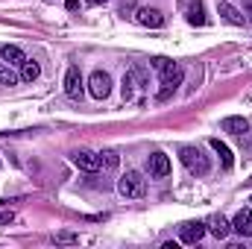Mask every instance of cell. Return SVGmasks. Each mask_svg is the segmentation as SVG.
I'll return each mask as SVG.
<instances>
[{
	"mask_svg": "<svg viewBox=\"0 0 252 249\" xmlns=\"http://www.w3.org/2000/svg\"><path fill=\"white\" fill-rule=\"evenodd\" d=\"M179 158L188 167V173H193V176H208V170H211V161H208V156H202L199 147H182Z\"/></svg>",
	"mask_w": 252,
	"mask_h": 249,
	"instance_id": "1",
	"label": "cell"
},
{
	"mask_svg": "<svg viewBox=\"0 0 252 249\" xmlns=\"http://www.w3.org/2000/svg\"><path fill=\"white\" fill-rule=\"evenodd\" d=\"M158 73H161V85H164V88L158 91V97H161V100H167V97H170V91H176V85H182V79H185V67H182V64H176V62H167Z\"/></svg>",
	"mask_w": 252,
	"mask_h": 249,
	"instance_id": "2",
	"label": "cell"
},
{
	"mask_svg": "<svg viewBox=\"0 0 252 249\" xmlns=\"http://www.w3.org/2000/svg\"><path fill=\"white\" fill-rule=\"evenodd\" d=\"M118 190L124 196H129V199H138V196L147 193V179L138 170H126L124 176H121V182H118Z\"/></svg>",
	"mask_w": 252,
	"mask_h": 249,
	"instance_id": "3",
	"label": "cell"
},
{
	"mask_svg": "<svg viewBox=\"0 0 252 249\" xmlns=\"http://www.w3.org/2000/svg\"><path fill=\"white\" fill-rule=\"evenodd\" d=\"M88 91H91V97L106 100V97L112 94V76H109L106 70H94V73L88 76Z\"/></svg>",
	"mask_w": 252,
	"mask_h": 249,
	"instance_id": "4",
	"label": "cell"
},
{
	"mask_svg": "<svg viewBox=\"0 0 252 249\" xmlns=\"http://www.w3.org/2000/svg\"><path fill=\"white\" fill-rule=\"evenodd\" d=\"M205 232H208V229H205V223H199V220H188V223H182V226H179V241L193 247V244H199V241L205 238Z\"/></svg>",
	"mask_w": 252,
	"mask_h": 249,
	"instance_id": "5",
	"label": "cell"
},
{
	"mask_svg": "<svg viewBox=\"0 0 252 249\" xmlns=\"http://www.w3.org/2000/svg\"><path fill=\"white\" fill-rule=\"evenodd\" d=\"M82 91H85V82H82L79 67H67V73H64V94L70 100H82Z\"/></svg>",
	"mask_w": 252,
	"mask_h": 249,
	"instance_id": "6",
	"label": "cell"
},
{
	"mask_svg": "<svg viewBox=\"0 0 252 249\" xmlns=\"http://www.w3.org/2000/svg\"><path fill=\"white\" fill-rule=\"evenodd\" d=\"M70 158H73V164H76L79 170H88V173L100 170V164H103V158H100L97 153H91V150H76Z\"/></svg>",
	"mask_w": 252,
	"mask_h": 249,
	"instance_id": "7",
	"label": "cell"
},
{
	"mask_svg": "<svg viewBox=\"0 0 252 249\" xmlns=\"http://www.w3.org/2000/svg\"><path fill=\"white\" fill-rule=\"evenodd\" d=\"M147 170H150L153 179H164V176H170V158L164 153H153L147 158Z\"/></svg>",
	"mask_w": 252,
	"mask_h": 249,
	"instance_id": "8",
	"label": "cell"
},
{
	"mask_svg": "<svg viewBox=\"0 0 252 249\" xmlns=\"http://www.w3.org/2000/svg\"><path fill=\"white\" fill-rule=\"evenodd\" d=\"M138 24L141 27H150V30H158L161 24H164V15L158 12V9H153V6H144V9H138Z\"/></svg>",
	"mask_w": 252,
	"mask_h": 249,
	"instance_id": "9",
	"label": "cell"
},
{
	"mask_svg": "<svg viewBox=\"0 0 252 249\" xmlns=\"http://www.w3.org/2000/svg\"><path fill=\"white\" fill-rule=\"evenodd\" d=\"M205 229H208V232H211L217 241H223V238H229V232H232V223H229L223 214H214V217H208Z\"/></svg>",
	"mask_w": 252,
	"mask_h": 249,
	"instance_id": "10",
	"label": "cell"
},
{
	"mask_svg": "<svg viewBox=\"0 0 252 249\" xmlns=\"http://www.w3.org/2000/svg\"><path fill=\"white\" fill-rule=\"evenodd\" d=\"M232 232H238L241 238H250L252 235V211L250 208H241L232 220Z\"/></svg>",
	"mask_w": 252,
	"mask_h": 249,
	"instance_id": "11",
	"label": "cell"
},
{
	"mask_svg": "<svg viewBox=\"0 0 252 249\" xmlns=\"http://www.w3.org/2000/svg\"><path fill=\"white\" fill-rule=\"evenodd\" d=\"M223 132H229V135H238V138H244L247 132H250V121L247 118H223Z\"/></svg>",
	"mask_w": 252,
	"mask_h": 249,
	"instance_id": "12",
	"label": "cell"
},
{
	"mask_svg": "<svg viewBox=\"0 0 252 249\" xmlns=\"http://www.w3.org/2000/svg\"><path fill=\"white\" fill-rule=\"evenodd\" d=\"M217 12H220V18H223V21H229L232 27H244V15H241L232 3H220V6H217Z\"/></svg>",
	"mask_w": 252,
	"mask_h": 249,
	"instance_id": "13",
	"label": "cell"
},
{
	"mask_svg": "<svg viewBox=\"0 0 252 249\" xmlns=\"http://www.w3.org/2000/svg\"><path fill=\"white\" fill-rule=\"evenodd\" d=\"M208 144H211V150H214V153H217V156H220V161H223V167H226V170H229V167H232V164H235V158H232V153H229V147H226V144H223V141H220V138H211V141H208Z\"/></svg>",
	"mask_w": 252,
	"mask_h": 249,
	"instance_id": "14",
	"label": "cell"
},
{
	"mask_svg": "<svg viewBox=\"0 0 252 249\" xmlns=\"http://www.w3.org/2000/svg\"><path fill=\"white\" fill-rule=\"evenodd\" d=\"M0 56H3V62H6V64H24V62H27L24 50H21V47H15V44H6V47L0 50Z\"/></svg>",
	"mask_w": 252,
	"mask_h": 249,
	"instance_id": "15",
	"label": "cell"
},
{
	"mask_svg": "<svg viewBox=\"0 0 252 249\" xmlns=\"http://www.w3.org/2000/svg\"><path fill=\"white\" fill-rule=\"evenodd\" d=\"M188 21L193 24V27H205V9H202V3H199V0L188 6Z\"/></svg>",
	"mask_w": 252,
	"mask_h": 249,
	"instance_id": "16",
	"label": "cell"
},
{
	"mask_svg": "<svg viewBox=\"0 0 252 249\" xmlns=\"http://www.w3.org/2000/svg\"><path fill=\"white\" fill-rule=\"evenodd\" d=\"M38 73H41V64L38 62H27L21 64V79H27V82H32V79H38Z\"/></svg>",
	"mask_w": 252,
	"mask_h": 249,
	"instance_id": "17",
	"label": "cell"
},
{
	"mask_svg": "<svg viewBox=\"0 0 252 249\" xmlns=\"http://www.w3.org/2000/svg\"><path fill=\"white\" fill-rule=\"evenodd\" d=\"M121 91H124V100H132V97H135V76H132V70H126L124 73Z\"/></svg>",
	"mask_w": 252,
	"mask_h": 249,
	"instance_id": "18",
	"label": "cell"
},
{
	"mask_svg": "<svg viewBox=\"0 0 252 249\" xmlns=\"http://www.w3.org/2000/svg\"><path fill=\"white\" fill-rule=\"evenodd\" d=\"M18 73L9 67V64H0V85H18Z\"/></svg>",
	"mask_w": 252,
	"mask_h": 249,
	"instance_id": "19",
	"label": "cell"
},
{
	"mask_svg": "<svg viewBox=\"0 0 252 249\" xmlns=\"http://www.w3.org/2000/svg\"><path fill=\"white\" fill-rule=\"evenodd\" d=\"M132 76L138 79V85H144V88L150 85V70H147L144 64H135V67H132Z\"/></svg>",
	"mask_w": 252,
	"mask_h": 249,
	"instance_id": "20",
	"label": "cell"
},
{
	"mask_svg": "<svg viewBox=\"0 0 252 249\" xmlns=\"http://www.w3.org/2000/svg\"><path fill=\"white\" fill-rule=\"evenodd\" d=\"M12 220H15V211H9V208H6V211H0V226H9Z\"/></svg>",
	"mask_w": 252,
	"mask_h": 249,
	"instance_id": "21",
	"label": "cell"
},
{
	"mask_svg": "<svg viewBox=\"0 0 252 249\" xmlns=\"http://www.w3.org/2000/svg\"><path fill=\"white\" fill-rule=\"evenodd\" d=\"M106 156V167H118V153H103Z\"/></svg>",
	"mask_w": 252,
	"mask_h": 249,
	"instance_id": "22",
	"label": "cell"
},
{
	"mask_svg": "<svg viewBox=\"0 0 252 249\" xmlns=\"http://www.w3.org/2000/svg\"><path fill=\"white\" fill-rule=\"evenodd\" d=\"M167 62H170V59H164V56H156V59H153V62H150V64H153L156 70H161V67H164V64H167Z\"/></svg>",
	"mask_w": 252,
	"mask_h": 249,
	"instance_id": "23",
	"label": "cell"
},
{
	"mask_svg": "<svg viewBox=\"0 0 252 249\" xmlns=\"http://www.w3.org/2000/svg\"><path fill=\"white\" fill-rule=\"evenodd\" d=\"M64 6H67L70 12H76V9H79V0H64Z\"/></svg>",
	"mask_w": 252,
	"mask_h": 249,
	"instance_id": "24",
	"label": "cell"
},
{
	"mask_svg": "<svg viewBox=\"0 0 252 249\" xmlns=\"http://www.w3.org/2000/svg\"><path fill=\"white\" fill-rule=\"evenodd\" d=\"M85 3H91V6H103L106 0H85Z\"/></svg>",
	"mask_w": 252,
	"mask_h": 249,
	"instance_id": "25",
	"label": "cell"
},
{
	"mask_svg": "<svg viewBox=\"0 0 252 249\" xmlns=\"http://www.w3.org/2000/svg\"><path fill=\"white\" fill-rule=\"evenodd\" d=\"M244 6H247V12L252 15V0H244Z\"/></svg>",
	"mask_w": 252,
	"mask_h": 249,
	"instance_id": "26",
	"label": "cell"
}]
</instances>
